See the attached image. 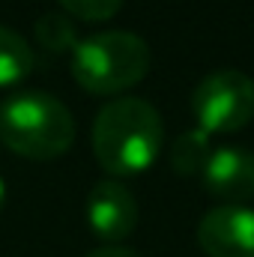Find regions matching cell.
I'll return each mask as SVG.
<instances>
[{
	"mask_svg": "<svg viewBox=\"0 0 254 257\" xmlns=\"http://www.w3.org/2000/svg\"><path fill=\"white\" fill-rule=\"evenodd\" d=\"M165 144V123L147 99L123 96L99 108L93 120L96 162L117 180L147 171Z\"/></svg>",
	"mask_w": 254,
	"mask_h": 257,
	"instance_id": "6da1fadb",
	"label": "cell"
},
{
	"mask_svg": "<svg viewBox=\"0 0 254 257\" xmlns=\"http://www.w3.org/2000/svg\"><path fill=\"white\" fill-rule=\"evenodd\" d=\"M0 141L27 159H57L75 141V117L45 90H24L0 105Z\"/></svg>",
	"mask_w": 254,
	"mask_h": 257,
	"instance_id": "7a4b0ae2",
	"label": "cell"
},
{
	"mask_svg": "<svg viewBox=\"0 0 254 257\" xmlns=\"http://www.w3.org/2000/svg\"><path fill=\"white\" fill-rule=\"evenodd\" d=\"M150 72V45L132 30H102L78 39L72 54L75 81L102 96L123 93Z\"/></svg>",
	"mask_w": 254,
	"mask_h": 257,
	"instance_id": "3957f363",
	"label": "cell"
},
{
	"mask_svg": "<svg viewBox=\"0 0 254 257\" xmlns=\"http://www.w3.org/2000/svg\"><path fill=\"white\" fill-rule=\"evenodd\" d=\"M191 114L206 135L239 132L254 120V78L239 69H218L191 90Z\"/></svg>",
	"mask_w": 254,
	"mask_h": 257,
	"instance_id": "277c9868",
	"label": "cell"
},
{
	"mask_svg": "<svg viewBox=\"0 0 254 257\" xmlns=\"http://www.w3.org/2000/svg\"><path fill=\"white\" fill-rule=\"evenodd\" d=\"M197 242L209 257H254V209L242 203L212 206L197 224Z\"/></svg>",
	"mask_w": 254,
	"mask_h": 257,
	"instance_id": "5b68a950",
	"label": "cell"
},
{
	"mask_svg": "<svg viewBox=\"0 0 254 257\" xmlns=\"http://www.w3.org/2000/svg\"><path fill=\"white\" fill-rule=\"evenodd\" d=\"M87 221L90 230L108 242L126 239L138 224V200L123 180H99L87 194Z\"/></svg>",
	"mask_w": 254,
	"mask_h": 257,
	"instance_id": "8992f818",
	"label": "cell"
},
{
	"mask_svg": "<svg viewBox=\"0 0 254 257\" xmlns=\"http://www.w3.org/2000/svg\"><path fill=\"white\" fill-rule=\"evenodd\" d=\"M200 177L215 197L245 206V200H254V153L245 147H218Z\"/></svg>",
	"mask_w": 254,
	"mask_h": 257,
	"instance_id": "52a82bcc",
	"label": "cell"
},
{
	"mask_svg": "<svg viewBox=\"0 0 254 257\" xmlns=\"http://www.w3.org/2000/svg\"><path fill=\"white\" fill-rule=\"evenodd\" d=\"M209 156H212V135H206L203 128H186L171 144V168L180 177L203 174Z\"/></svg>",
	"mask_w": 254,
	"mask_h": 257,
	"instance_id": "ba28073f",
	"label": "cell"
},
{
	"mask_svg": "<svg viewBox=\"0 0 254 257\" xmlns=\"http://www.w3.org/2000/svg\"><path fill=\"white\" fill-rule=\"evenodd\" d=\"M30 72H33V48H30V42L18 30L0 24V87L24 81Z\"/></svg>",
	"mask_w": 254,
	"mask_h": 257,
	"instance_id": "9c48e42d",
	"label": "cell"
},
{
	"mask_svg": "<svg viewBox=\"0 0 254 257\" xmlns=\"http://www.w3.org/2000/svg\"><path fill=\"white\" fill-rule=\"evenodd\" d=\"M33 36L51 54H63V51L78 45V30H75L72 18L63 15V12H45V15H39L36 24H33Z\"/></svg>",
	"mask_w": 254,
	"mask_h": 257,
	"instance_id": "30bf717a",
	"label": "cell"
},
{
	"mask_svg": "<svg viewBox=\"0 0 254 257\" xmlns=\"http://www.w3.org/2000/svg\"><path fill=\"white\" fill-rule=\"evenodd\" d=\"M60 6L81 21H105V18L117 15L123 0H60Z\"/></svg>",
	"mask_w": 254,
	"mask_h": 257,
	"instance_id": "8fae6325",
	"label": "cell"
},
{
	"mask_svg": "<svg viewBox=\"0 0 254 257\" xmlns=\"http://www.w3.org/2000/svg\"><path fill=\"white\" fill-rule=\"evenodd\" d=\"M87 257H138L132 248H123V245H105V248H96Z\"/></svg>",
	"mask_w": 254,
	"mask_h": 257,
	"instance_id": "7c38bea8",
	"label": "cell"
},
{
	"mask_svg": "<svg viewBox=\"0 0 254 257\" xmlns=\"http://www.w3.org/2000/svg\"><path fill=\"white\" fill-rule=\"evenodd\" d=\"M3 200H6V183L0 180V209H3Z\"/></svg>",
	"mask_w": 254,
	"mask_h": 257,
	"instance_id": "4fadbf2b",
	"label": "cell"
}]
</instances>
